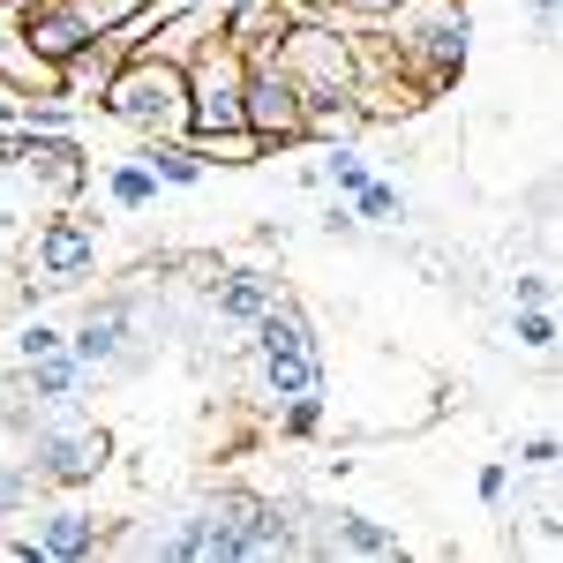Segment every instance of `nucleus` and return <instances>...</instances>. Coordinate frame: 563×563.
<instances>
[{
    "instance_id": "obj_32",
    "label": "nucleus",
    "mask_w": 563,
    "mask_h": 563,
    "mask_svg": "<svg viewBox=\"0 0 563 563\" xmlns=\"http://www.w3.org/2000/svg\"><path fill=\"white\" fill-rule=\"evenodd\" d=\"M511 294H519V301H549V278H541V271H526V278H511Z\"/></svg>"
},
{
    "instance_id": "obj_22",
    "label": "nucleus",
    "mask_w": 563,
    "mask_h": 563,
    "mask_svg": "<svg viewBox=\"0 0 563 563\" xmlns=\"http://www.w3.org/2000/svg\"><path fill=\"white\" fill-rule=\"evenodd\" d=\"M196 151H203V166H256V158H271L249 129H225V135H188Z\"/></svg>"
},
{
    "instance_id": "obj_11",
    "label": "nucleus",
    "mask_w": 563,
    "mask_h": 563,
    "mask_svg": "<svg viewBox=\"0 0 563 563\" xmlns=\"http://www.w3.org/2000/svg\"><path fill=\"white\" fill-rule=\"evenodd\" d=\"M23 174L53 196H76L90 180V151L76 143V129H23Z\"/></svg>"
},
{
    "instance_id": "obj_33",
    "label": "nucleus",
    "mask_w": 563,
    "mask_h": 563,
    "mask_svg": "<svg viewBox=\"0 0 563 563\" xmlns=\"http://www.w3.org/2000/svg\"><path fill=\"white\" fill-rule=\"evenodd\" d=\"M526 8H533V15H541V23H549V15H556V0H526Z\"/></svg>"
},
{
    "instance_id": "obj_19",
    "label": "nucleus",
    "mask_w": 563,
    "mask_h": 563,
    "mask_svg": "<svg viewBox=\"0 0 563 563\" xmlns=\"http://www.w3.org/2000/svg\"><path fill=\"white\" fill-rule=\"evenodd\" d=\"M98 188H106V203H113V211H129V218L158 211V174H151L135 151H129V158H113V166L98 174Z\"/></svg>"
},
{
    "instance_id": "obj_9",
    "label": "nucleus",
    "mask_w": 563,
    "mask_h": 563,
    "mask_svg": "<svg viewBox=\"0 0 563 563\" xmlns=\"http://www.w3.org/2000/svg\"><path fill=\"white\" fill-rule=\"evenodd\" d=\"M249 60V84H241V121L263 151H294L301 143V84L278 68V45L271 53H241Z\"/></svg>"
},
{
    "instance_id": "obj_27",
    "label": "nucleus",
    "mask_w": 563,
    "mask_h": 563,
    "mask_svg": "<svg viewBox=\"0 0 563 563\" xmlns=\"http://www.w3.org/2000/svg\"><path fill=\"white\" fill-rule=\"evenodd\" d=\"M76 15H84L90 31H113V23H129L135 8H151V0H68Z\"/></svg>"
},
{
    "instance_id": "obj_5",
    "label": "nucleus",
    "mask_w": 563,
    "mask_h": 563,
    "mask_svg": "<svg viewBox=\"0 0 563 563\" xmlns=\"http://www.w3.org/2000/svg\"><path fill=\"white\" fill-rule=\"evenodd\" d=\"M256 488H211L196 504L166 511V533H174L180 563H241V541H249V519H256Z\"/></svg>"
},
{
    "instance_id": "obj_30",
    "label": "nucleus",
    "mask_w": 563,
    "mask_h": 563,
    "mask_svg": "<svg viewBox=\"0 0 563 563\" xmlns=\"http://www.w3.org/2000/svg\"><path fill=\"white\" fill-rule=\"evenodd\" d=\"M316 225H323V233H331V241H361V218H353V203H346V196H339V203H331V211L316 218Z\"/></svg>"
},
{
    "instance_id": "obj_13",
    "label": "nucleus",
    "mask_w": 563,
    "mask_h": 563,
    "mask_svg": "<svg viewBox=\"0 0 563 563\" xmlns=\"http://www.w3.org/2000/svg\"><path fill=\"white\" fill-rule=\"evenodd\" d=\"M84 384H90V368L68 346H53V353H38V361H15V384L8 390H23L31 406H76Z\"/></svg>"
},
{
    "instance_id": "obj_12",
    "label": "nucleus",
    "mask_w": 563,
    "mask_h": 563,
    "mask_svg": "<svg viewBox=\"0 0 563 563\" xmlns=\"http://www.w3.org/2000/svg\"><path fill=\"white\" fill-rule=\"evenodd\" d=\"M278 294H286V286H278L271 271H256V263H233V271H218V278H211V316H218V323H233V331H249V323H256V316L278 301Z\"/></svg>"
},
{
    "instance_id": "obj_25",
    "label": "nucleus",
    "mask_w": 563,
    "mask_h": 563,
    "mask_svg": "<svg viewBox=\"0 0 563 563\" xmlns=\"http://www.w3.org/2000/svg\"><path fill=\"white\" fill-rule=\"evenodd\" d=\"M511 339H519L526 353H556V316H549V301H519L511 308Z\"/></svg>"
},
{
    "instance_id": "obj_18",
    "label": "nucleus",
    "mask_w": 563,
    "mask_h": 563,
    "mask_svg": "<svg viewBox=\"0 0 563 563\" xmlns=\"http://www.w3.org/2000/svg\"><path fill=\"white\" fill-rule=\"evenodd\" d=\"M135 158L158 174V188H196V180L211 174V166H203V151H196L188 135H143V143H135Z\"/></svg>"
},
{
    "instance_id": "obj_6",
    "label": "nucleus",
    "mask_w": 563,
    "mask_h": 563,
    "mask_svg": "<svg viewBox=\"0 0 563 563\" xmlns=\"http://www.w3.org/2000/svg\"><path fill=\"white\" fill-rule=\"evenodd\" d=\"M241 84H249V60L241 45L225 38H203L188 53V129L180 135H225V129H249L241 121Z\"/></svg>"
},
{
    "instance_id": "obj_1",
    "label": "nucleus",
    "mask_w": 563,
    "mask_h": 563,
    "mask_svg": "<svg viewBox=\"0 0 563 563\" xmlns=\"http://www.w3.org/2000/svg\"><path fill=\"white\" fill-rule=\"evenodd\" d=\"M368 38L384 45V60L421 90V98H435V90L459 84L474 23H466V8H459V0H390Z\"/></svg>"
},
{
    "instance_id": "obj_31",
    "label": "nucleus",
    "mask_w": 563,
    "mask_h": 563,
    "mask_svg": "<svg viewBox=\"0 0 563 563\" xmlns=\"http://www.w3.org/2000/svg\"><path fill=\"white\" fill-rule=\"evenodd\" d=\"M15 166H23V129L0 121V174H15Z\"/></svg>"
},
{
    "instance_id": "obj_17",
    "label": "nucleus",
    "mask_w": 563,
    "mask_h": 563,
    "mask_svg": "<svg viewBox=\"0 0 563 563\" xmlns=\"http://www.w3.org/2000/svg\"><path fill=\"white\" fill-rule=\"evenodd\" d=\"M294 23V0H249V8H225V38L241 53H271Z\"/></svg>"
},
{
    "instance_id": "obj_3",
    "label": "nucleus",
    "mask_w": 563,
    "mask_h": 563,
    "mask_svg": "<svg viewBox=\"0 0 563 563\" xmlns=\"http://www.w3.org/2000/svg\"><path fill=\"white\" fill-rule=\"evenodd\" d=\"M98 113H113L135 135H180L188 129V68L158 60V53H129L98 98Z\"/></svg>"
},
{
    "instance_id": "obj_28",
    "label": "nucleus",
    "mask_w": 563,
    "mask_h": 563,
    "mask_svg": "<svg viewBox=\"0 0 563 563\" xmlns=\"http://www.w3.org/2000/svg\"><path fill=\"white\" fill-rule=\"evenodd\" d=\"M556 459H563V443H556L549 429H541V435H526V443H519V466H526V474H556Z\"/></svg>"
},
{
    "instance_id": "obj_23",
    "label": "nucleus",
    "mask_w": 563,
    "mask_h": 563,
    "mask_svg": "<svg viewBox=\"0 0 563 563\" xmlns=\"http://www.w3.org/2000/svg\"><path fill=\"white\" fill-rule=\"evenodd\" d=\"M323 413H331L323 390H301V398L278 406V435H286V443H316V435H323Z\"/></svg>"
},
{
    "instance_id": "obj_29",
    "label": "nucleus",
    "mask_w": 563,
    "mask_h": 563,
    "mask_svg": "<svg viewBox=\"0 0 563 563\" xmlns=\"http://www.w3.org/2000/svg\"><path fill=\"white\" fill-rule=\"evenodd\" d=\"M474 496L481 504H504V496H511V459H488V466L474 474Z\"/></svg>"
},
{
    "instance_id": "obj_14",
    "label": "nucleus",
    "mask_w": 563,
    "mask_h": 563,
    "mask_svg": "<svg viewBox=\"0 0 563 563\" xmlns=\"http://www.w3.org/2000/svg\"><path fill=\"white\" fill-rule=\"evenodd\" d=\"M23 38H31L45 60L60 68V60H68V53H84L98 31H90V23L76 15V8H68V0H23Z\"/></svg>"
},
{
    "instance_id": "obj_26",
    "label": "nucleus",
    "mask_w": 563,
    "mask_h": 563,
    "mask_svg": "<svg viewBox=\"0 0 563 563\" xmlns=\"http://www.w3.org/2000/svg\"><path fill=\"white\" fill-rule=\"evenodd\" d=\"M53 346H68V331L45 323V316H31V323L15 331V361H38V353H53Z\"/></svg>"
},
{
    "instance_id": "obj_24",
    "label": "nucleus",
    "mask_w": 563,
    "mask_h": 563,
    "mask_svg": "<svg viewBox=\"0 0 563 563\" xmlns=\"http://www.w3.org/2000/svg\"><path fill=\"white\" fill-rule=\"evenodd\" d=\"M316 180H331V188H339V196H353V188H361V180H376V166H368V158H361V151H353V143H331V151H323V158H316Z\"/></svg>"
},
{
    "instance_id": "obj_10",
    "label": "nucleus",
    "mask_w": 563,
    "mask_h": 563,
    "mask_svg": "<svg viewBox=\"0 0 563 563\" xmlns=\"http://www.w3.org/2000/svg\"><path fill=\"white\" fill-rule=\"evenodd\" d=\"M8 556L23 563H90L106 556V519L84 511V504H31V533H15L8 541Z\"/></svg>"
},
{
    "instance_id": "obj_15",
    "label": "nucleus",
    "mask_w": 563,
    "mask_h": 563,
    "mask_svg": "<svg viewBox=\"0 0 563 563\" xmlns=\"http://www.w3.org/2000/svg\"><path fill=\"white\" fill-rule=\"evenodd\" d=\"M121 60H129V45L113 38V31H98L84 53H68V60H60V98H68V106H98Z\"/></svg>"
},
{
    "instance_id": "obj_8",
    "label": "nucleus",
    "mask_w": 563,
    "mask_h": 563,
    "mask_svg": "<svg viewBox=\"0 0 563 563\" xmlns=\"http://www.w3.org/2000/svg\"><path fill=\"white\" fill-rule=\"evenodd\" d=\"M68 353L84 361L90 376H129V368H143V323H135L129 294L90 301L84 316L68 323Z\"/></svg>"
},
{
    "instance_id": "obj_16",
    "label": "nucleus",
    "mask_w": 563,
    "mask_h": 563,
    "mask_svg": "<svg viewBox=\"0 0 563 563\" xmlns=\"http://www.w3.org/2000/svg\"><path fill=\"white\" fill-rule=\"evenodd\" d=\"M225 31V8H166L158 23H151V38H143V53H158V60H174V68H188V53L203 38H218Z\"/></svg>"
},
{
    "instance_id": "obj_4",
    "label": "nucleus",
    "mask_w": 563,
    "mask_h": 563,
    "mask_svg": "<svg viewBox=\"0 0 563 563\" xmlns=\"http://www.w3.org/2000/svg\"><path fill=\"white\" fill-rule=\"evenodd\" d=\"M278 68L301 84V98H346L361 76V45L339 31V15H294L278 38Z\"/></svg>"
},
{
    "instance_id": "obj_2",
    "label": "nucleus",
    "mask_w": 563,
    "mask_h": 563,
    "mask_svg": "<svg viewBox=\"0 0 563 563\" xmlns=\"http://www.w3.org/2000/svg\"><path fill=\"white\" fill-rule=\"evenodd\" d=\"M249 376H256V398L286 406L301 390H323V346H316V323H308L301 301H278L249 323Z\"/></svg>"
},
{
    "instance_id": "obj_21",
    "label": "nucleus",
    "mask_w": 563,
    "mask_h": 563,
    "mask_svg": "<svg viewBox=\"0 0 563 563\" xmlns=\"http://www.w3.org/2000/svg\"><path fill=\"white\" fill-rule=\"evenodd\" d=\"M346 203H353V218H361V225H398V218H406V196H398V188H390L384 174H376V180H361Z\"/></svg>"
},
{
    "instance_id": "obj_20",
    "label": "nucleus",
    "mask_w": 563,
    "mask_h": 563,
    "mask_svg": "<svg viewBox=\"0 0 563 563\" xmlns=\"http://www.w3.org/2000/svg\"><path fill=\"white\" fill-rule=\"evenodd\" d=\"M45 488L31 481V466L23 459H0V526H15V519H31V504H38Z\"/></svg>"
},
{
    "instance_id": "obj_7",
    "label": "nucleus",
    "mask_w": 563,
    "mask_h": 563,
    "mask_svg": "<svg viewBox=\"0 0 563 563\" xmlns=\"http://www.w3.org/2000/svg\"><path fill=\"white\" fill-rule=\"evenodd\" d=\"M23 271H31V286H45V294H76V286H90V278H98V225L76 218V211H53L38 233H31Z\"/></svg>"
}]
</instances>
